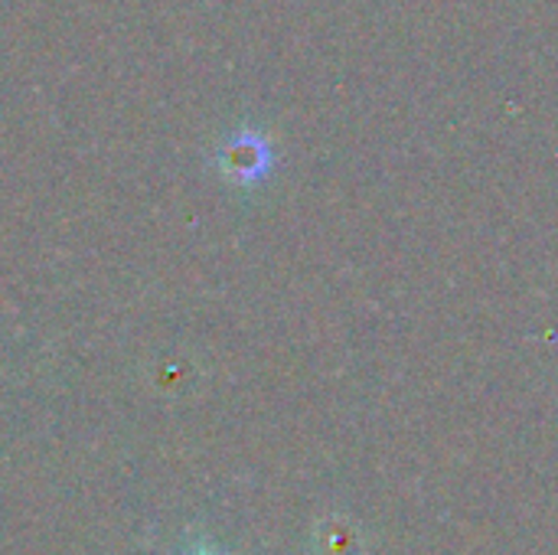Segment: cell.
Returning <instances> with one entry per match:
<instances>
[{"label": "cell", "instance_id": "6da1fadb", "mask_svg": "<svg viewBox=\"0 0 558 555\" xmlns=\"http://www.w3.org/2000/svg\"><path fill=\"white\" fill-rule=\"evenodd\" d=\"M219 167L229 180L235 183H255L268 173L271 167V147L262 134L255 131H239L229 137L219 150Z\"/></svg>", "mask_w": 558, "mask_h": 555}, {"label": "cell", "instance_id": "7a4b0ae2", "mask_svg": "<svg viewBox=\"0 0 558 555\" xmlns=\"http://www.w3.org/2000/svg\"><path fill=\"white\" fill-rule=\"evenodd\" d=\"M193 555H216V553H193Z\"/></svg>", "mask_w": 558, "mask_h": 555}]
</instances>
